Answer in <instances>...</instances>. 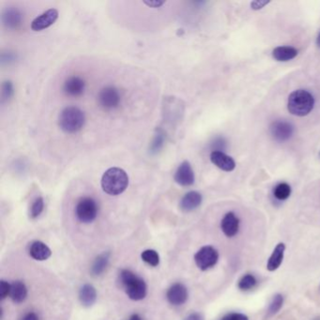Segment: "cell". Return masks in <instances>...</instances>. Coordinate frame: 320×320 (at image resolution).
Returning <instances> with one entry per match:
<instances>
[{"label":"cell","instance_id":"cell-1","mask_svg":"<svg viewBox=\"0 0 320 320\" xmlns=\"http://www.w3.org/2000/svg\"><path fill=\"white\" fill-rule=\"evenodd\" d=\"M101 184L104 193L109 195H119L127 189L129 177L124 170L112 167L103 173Z\"/></svg>","mask_w":320,"mask_h":320},{"label":"cell","instance_id":"cell-2","mask_svg":"<svg viewBox=\"0 0 320 320\" xmlns=\"http://www.w3.org/2000/svg\"><path fill=\"white\" fill-rule=\"evenodd\" d=\"M120 283L127 296L133 301H141L147 296L145 281L132 271L122 270L120 273Z\"/></svg>","mask_w":320,"mask_h":320},{"label":"cell","instance_id":"cell-3","mask_svg":"<svg viewBox=\"0 0 320 320\" xmlns=\"http://www.w3.org/2000/svg\"><path fill=\"white\" fill-rule=\"evenodd\" d=\"M314 98L309 91L297 90L293 91L287 100V110L291 115L305 117L314 109Z\"/></svg>","mask_w":320,"mask_h":320},{"label":"cell","instance_id":"cell-4","mask_svg":"<svg viewBox=\"0 0 320 320\" xmlns=\"http://www.w3.org/2000/svg\"><path fill=\"white\" fill-rule=\"evenodd\" d=\"M85 122V113L76 106L63 109L59 117V125L66 133H78L84 127Z\"/></svg>","mask_w":320,"mask_h":320},{"label":"cell","instance_id":"cell-5","mask_svg":"<svg viewBox=\"0 0 320 320\" xmlns=\"http://www.w3.org/2000/svg\"><path fill=\"white\" fill-rule=\"evenodd\" d=\"M98 211L99 209L95 200L91 197H83L79 200L76 205L75 214L81 223L90 224L96 219Z\"/></svg>","mask_w":320,"mask_h":320},{"label":"cell","instance_id":"cell-6","mask_svg":"<svg viewBox=\"0 0 320 320\" xmlns=\"http://www.w3.org/2000/svg\"><path fill=\"white\" fill-rule=\"evenodd\" d=\"M219 260V252L212 246H204L194 255V261L196 266L201 271H208L215 266Z\"/></svg>","mask_w":320,"mask_h":320},{"label":"cell","instance_id":"cell-7","mask_svg":"<svg viewBox=\"0 0 320 320\" xmlns=\"http://www.w3.org/2000/svg\"><path fill=\"white\" fill-rule=\"evenodd\" d=\"M121 96L120 91L115 86L108 85L103 88L98 94V103L105 110L118 108L121 104Z\"/></svg>","mask_w":320,"mask_h":320},{"label":"cell","instance_id":"cell-8","mask_svg":"<svg viewBox=\"0 0 320 320\" xmlns=\"http://www.w3.org/2000/svg\"><path fill=\"white\" fill-rule=\"evenodd\" d=\"M270 132L272 134V138L277 142H286L288 141L294 134L295 127L288 122L284 120H278L273 121L270 127Z\"/></svg>","mask_w":320,"mask_h":320},{"label":"cell","instance_id":"cell-9","mask_svg":"<svg viewBox=\"0 0 320 320\" xmlns=\"http://www.w3.org/2000/svg\"><path fill=\"white\" fill-rule=\"evenodd\" d=\"M59 18V12L55 9H49L41 15L34 19L31 23V30L33 31H42L48 28Z\"/></svg>","mask_w":320,"mask_h":320},{"label":"cell","instance_id":"cell-10","mask_svg":"<svg viewBox=\"0 0 320 320\" xmlns=\"http://www.w3.org/2000/svg\"><path fill=\"white\" fill-rule=\"evenodd\" d=\"M174 180L179 185L183 187H189L193 185L194 183V173L189 162L184 161L180 164L176 171Z\"/></svg>","mask_w":320,"mask_h":320},{"label":"cell","instance_id":"cell-11","mask_svg":"<svg viewBox=\"0 0 320 320\" xmlns=\"http://www.w3.org/2000/svg\"><path fill=\"white\" fill-rule=\"evenodd\" d=\"M240 225H241L240 218L233 212L225 213L221 221V229L224 236H226L227 238H234L238 235L240 231Z\"/></svg>","mask_w":320,"mask_h":320},{"label":"cell","instance_id":"cell-12","mask_svg":"<svg viewBox=\"0 0 320 320\" xmlns=\"http://www.w3.org/2000/svg\"><path fill=\"white\" fill-rule=\"evenodd\" d=\"M188 297H189V294H188L186 286L181 283L173 284L169 289L167 290V293H166L167 301L172 305H175V306H180L184 304L187 302Z\"/></svg>","mask_w":320,"mask_h":320},{"label":"cell","instance_id":"cell-13","mask_svg":"<svg viewBox=\"0 0 320 320\" xmlns=\"http://www.w3.org/2000/svg\"><path fill=\"white\" fill-rule=\"evenodd\" d=\"M85 90V80L79 76H71L63 85L64 93L70 97L81 96Z\"/></svg>","mask_w":320,"mask_h":320},{"label":"cell","instance_id":"cell-14","mask_svg":"<svg viewBox=\"0 0 320 320\" xmlns=\"http://www.w3.org/2000/svg\"><path fill=\"white\" fill-rule=\"evenodd\" d=\"M211 161L218 168L225 172H231L235 169L234 159L226 155L223 151H212L211 153Z\"/></svg>","mask_w":320,"mask_h":320},{"label":"cell","instance_id":"cell-15","mask_svg":"<svg viewBox=\"0 0 320 320\" xmlns=\"http://www.w3.org/2000/svg\"><path fill=\"white\" fill-rule=\"evenodd\" d=\"M23 21V14L17 8L10 7L2 13L3 24L9 30L17 28Z\"/></svg>","mask_w":320,"mask_h":320},{"label":"cell","instance_id":"cell-16","mask_svg":"<svg viewBox=\"0 0 320 320\" xmlns=\"http://www.w3.org/2000/svg\"><path fill=\"white\" fill-rule=\"evenodd\" d=\"M202 200L203 197L201 193L196 191H191L186 193L181 200V210L184 212H193L201 205Z\"/></svg>","mask_w":320,"mask_h":320},{"label":"cell","instance_id":"cell-17","mask_svg":"<svg viewBox=\"0 0 320 320\" xmlns=\"http://www.w3.org/2000/svg\"><path fill=\"white\" fill-rule=\"evenodd\" d=\"M284 252H285V244L284 242L278 243L273 249L272 254L267 263V270L269 272H275L281 267L284 261Z\"/></svg>","mask_w":320,"mask_h":320},{"label":"cell","instance_id":"cell-18","mask_svg":"<svg viewBox=\"0 0 320 320\" xmlns=\"http://www.w3.org/2000/svg\"><path fill=\"white\" fill-rule=\"evenodd\" d=\"M51 254H52V252L50 248L43 242H39V241L34 242L30 248V255L33 259L38 260V261L48 259Z\"/></svg>","mask_w":320,"mask_h":320},{"label":"cell","instance_id":"cell-19","mask_svg":"<svg viewBox=\"0 0 320 320\" xmlns=\"http://www.w3.org/2000/svg\"><path fill=\"white\" fill-rule=\"evenodd\" d=\"M79 300L85 307H91L97 300V292L95 287L91 284H86L81 287L79 291Z\"/></svg>","mask_w":320,"mask_h":320},{"label":"cell","instance_id":"cell-20","mask_svg":"<svg viewBox=\"0 0 320 320\" xmlns=\"http://www.w3.org/2000/svg\"><path fill=\"white\" fill-rule=\"evenodd\" d=\"M298 50L292 46H278L272 51V56L275 61L286 62L295 59Z\"/></svg>","mask_w":320,"mask_h":320},{"label":"cell","instance_id":"cell-21","mask_svg":"<svg viewBox=\"0 0 320 320\" xmlns=\"http://www.w3.org/2000/svg\"><path fill=\"white\" fill-rule=\"evenodd\" d=\"M10 297L14 303H21L24 302L27 297V288L25 284L21 281H15L11 284Z\"/></svg>","mask_w":320,"mask_h":320},{"label":"cell","instance_id":"cell-22","mask_svg":"<svg viewBox=\"0 0 320 320\" xmlns=\"http://www.w3.org/2000/svg\"><path fill=\"white\" fill-rule=\"evenodd\" d=\"M109 263V254L108 253H103L100 254L97 257L93 265L91 267V273L94 276H99L103 273L105 269L108 266Z\"/></svg>","mask_w":320,"mask_h":320},{"label":"cell","instance_id":"cell-23","mask_svg":"<svg viewBox=\"0 0 320 320\" xmlns=\"http://www.w3.org/2000/svg\"><path fill=\"white\" fill-rule=\"evenodd\" d=\"M283 304H284V296L282 294H275L269 304L265 319H269L277 314L283 307Z\"/></svg>","mask_w":320,"mask_h":320},{"label":"cell","instance_id":"cell-24","mask_svg":"<svg viewBox=\"0 0 320 320\" xmlns=\"http://www.w3.org/2000/svg\"><path fill=\"white\" fill-rule=\"evenodd\" d=\"M257 278L254 276L252 273H247L243 275L238 282V288L242 291H249V290L254 289V287L257 285Z\"/></svg>","mask_w":320,"mask_h":320},{"label":"cell","instance_id":"cell-25","mask_svg":"<svg viewBox=\"0 0 320 320\" xmlns=\"http://www.w3.org/2000/svg\"><path fill=\"white\" fill-rule=\"evenodd\" d=\"M290 194H291V187H290L289 184H287L285 182L279 183L273 190V195L279 201H284V200L288 199Z\"/></svg>","mask_w":320,"mask_h":320},{"label":"cell","instance_id":"cell-26","mask_svg":"<svg viewBox=\"0 0 320 320\" xmlns=\"http://www.w3.org/2000/svg\"><path fill=\"white\" fill-rule=\"evenodd\" d=\"M141 258L151 267H157L160 263V256L155 250H146L141 254Z\"/></svg>","mask_w":320,"mask_h":320},{"label":"cell","instance_id":"cell-27","mask_svg":"<svg viewBox=\"0 0 320 320\" xmlns=\"http://www.w3.org/2000/svg\"><path fill=\"white\" fill-rule=\"evenodd\" d=\"M163 144H164V133L162 130H157L150 148L151 154H157L158 152L163 149Z\"/></svg>","mask_w":320,"mask_h":320},{"label":"cell","instance_id":"cell-28","mask_svg":"<svg viewBox=\"0 0 320 320\" xmlns=\"http://www.w3.org/2000/svg\"><path fill=\"white\" fill-rule=\"evenodd\" d=\"M14 94V89L11 81H5L2 84V91H1V102L6 103L9 102Z\"/></svg>","mask_w":320,"mask_h":320},{"label":"cell","instance_id":"cell-29","mask_svg":"<svg viewBox=\"0 0 320 320\" xmlns=\"http://www.w3.org/2000/svg\"><path fill=\"white\" fill-rule=\"evenodd\" d=\"M43 207H44V202H43V197H38L31 205V212L30 215L32 219H36L41 215V213L43 212Z\"/></svg>","mask_w":320,"mask_h":320},{"label":"cell","instance_id":"cell-30","mask_svg":"<svg viewBox=\"0 0 320 320\" xmlns=\"http://www.w3.org/2000/svg\"><path fill=\"white\" fill-rule=\"evenodd\" d=\"M10 292H11V284L2 280L0 284V299L2 301L5 300L7 297L10 296Z\"/></svg>","mask_w":320,"mask_h":320},{"label":"cell","instance_id":"cell-31","mask_svg":"<svg viewBox=\"0 0 320 320\" xmlns=\"http://www.w3.org/2000/svg\"><path fill=\"white\" fill-rule=\"evenodd\" d=\"M221 320H249V317L246 314L233 312V313L225 314L221 318Z\"/></svg>","mask_w":320,"mask_h":320},{"label":"cell","instance_id":"cell-32","mask_svg":"<svg viewBox=\"0 0 320 320\" xmlns=\"http://www.w3.org/2000/svg\"><path fill=\"white\" fill-rule=\"evenodd\" d=\"M270 3V1H264V0H255V1H253L252 3H251V7H252V9L254 10V11H258V10H261V9H263L264 7L266 6Z\"/></svg>","mask_w":320,"mask_h":320},{"label":"cell","instance_id":"cell-33","mask_svg":"<svg viewBox=\"0 0 320 320\" xmlns=\"http://www.w3.org/2000/svg\"><path fill=\"white\" fill-rule=\"evenodd\" d=\"M143 3L150 8H160L165 4V1L161 0H144Z\"/></svg>","mask_w":320,"mask_h":320},{"label":"cell","instance_id":"cell-34","mask_svg":"<svg viewBox=\"0 0 320 320\" xmlns=\"http://www.w3.org/2000/svg\"><path fill=\"white\" fill-rule=\"evenodd\" d=\"M213 147H214V151H222L225 149V141L224 138H216L213 142Z\"/></svg>","mask_w":320,"mask_h":320},{"label":"cell","instance_id":"cell-35","mask_svg":"<svg viewBox=\"0 0 320 320\" xmlns=\"http://www.w3.org/2000/svg\"><path fill=\"white\" fill-rule=\"evenodd\" d=\"M20 320H40V317H39V315L36 313L28 312V313L24 314L23 315V317Z\"/></svg>","mask_w":320,"mask_h":320},{"label":"cell","instance_id":"cell-36","mask_svg":"<svg viewBox=\"0 0 320 320\" xmlns=\"http://www.w3.org/2000/svg\"><path fill=\"white\" fill-rule=\"evenodd\" d=\"M184 320H205V318H204L203 314H201L200 313H192L186 316Z\"/></svg>","mask_w":320,"mask_h":320},{"label":"cell","instance_id":"cell-37","mask_svg":"<svg viewBox=\"0 0 320 320\" xmlns=\"http://www.w3.org/2000/svg\"><path fill=\"white\" fill-rule=\"evenodd\" d=\"M129 320H142V317L137 314H134L129 318Z\"/></svg>","mask_w":320,"mask_h":320},{"label":"cell","instance_id":"cell-38","mask_svg":"<svg viewBox=\"0 0 320 320\" xmlns=\"http://www.w3.org/2000/svg\"><path fill=\"white\" fill-rule=\"evenodd\" d=\"M316 45L320 48V32L319 34H318V36L316 38Z\"/></svg>","mask_w":320,"mask_h":320},{"label":"cell","instance_id":"cell-39","mask_svg":"<svg viewBox=\"0 0 320 320\" xmlns=\"http://www.w3.org/2000/svg\"><path fill=\"white\" fill-rule=\"evenodd\" d=\"M319 157H320V152H319Z\"/></svg>","mask_w":320,"mask_h":320},{"label":"cell","instance_id":"cell-40","mask_svg":"<svg viewBox=\"0 0 320 320\" xmlns=\"http://www.w3.org/2000/svg\"><path fill=\"white\" fill-rule=\"evenodd\" d=\"M319 289H320V286H319Z\"/></svg>","mask_w":320,"mask_h":320}]
</instances>
